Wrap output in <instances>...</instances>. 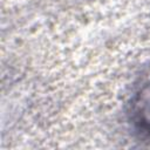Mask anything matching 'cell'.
Returning a JSON list of instances; mask_svg holds the SVG:
<instances>
[{
	"label": "cell",
	"mask_w": 150,
	"mask_h": 150,
	"mask_svg": "<svg viewBox=\"0 0 150 150\" xmlns=\"http://www.w3.org/2000/svg\"><path fill=\"white\" fill-rule=\"evenodd\" d=\"M131 118L139 130L150 135V84L145 86L132 100Z\"/></svg>",
	"instance_id": "cell-1"
}]
</instances>
